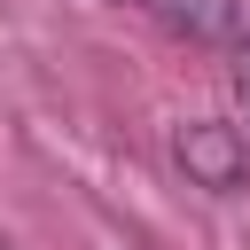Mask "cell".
I'll return each mask as SVG.
<instances>
[{
	"label": "cell",
	"mask_w": 250,
	"mask_h": 250,
	"mask_svg": "<svg viewBox=\"0 0 250 250\" xmlns=\"http://www.w3.org/2000/svg\"><path fill=\"white\" fill-rule=\"evenodd\" d=\"M172 156H180V172H188L195 188H211V195H234V188L250 180V141H242V125H219V117L180 125Z\"/></svg>",
	"instance_id": "1"
},
{
	"label": "cell",
	"mask_w": 250,
	"mask_h": 250,
	"mask_svg": "<svg viewBox=\"0 0 250 250\" xmlns=\"http://www.w3.org/2000/svg\"><path fill=\"white\" fill-rule=\"evenodd\" d=\"M133 8H148L172 39H188V47H234L242 31H250V8L242 0H133Z\"/></svg>",
	"instance_id": "2"
},
{
	"label": "cell",
	"mask_w": 250,
	"mask_h": 250,
	"mask_svg": "<svg viewBox=\"0 0 250 250\" xmlns=\"http://www.w3.org/2000/svg\"><path fill=\"white\" fill-rule=\"evenodd\" d=\"M227 55H234V102H242V117H250V31H242Z\"/></svg>",
	"instance_id": "3"
}]
</instances>
